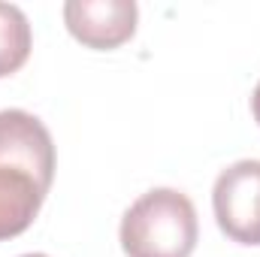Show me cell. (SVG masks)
<instances>
[{"mask_svg":"<svg viewBox=\"0 0 260 257\" xmlns=\"http://www.w3.org/2000/svg\"><path fill=\"white\" fill-rule=\"evenodd\" d=\"M49 127L24 109H0V242L21 236L55 182Z\"/></svg>","mask_w":260,"mask_h":257,"instance_id":"cell-1","label":"cell"},{"mask_svg":"<svg viewBox=\"0 0 260 257\" xmlns=\"http://www.w3.org/2000/svg\"><path fill=\"white\" fill-rule=\"evenodd\" d=\"M118 239L127 257H191L200 239L194 203L176 188H151L130 203Z\"/></svg>","mask_w":260,"mask_h":257,"instance_id":"cell-2","label":"cell"},{"mask_svg":"<svg viewBox=\"0 0 260 257\" xmlns=\"http://www.w3.org/2000/svg\"><path fill=\"white\" fill-rule=\"evenodd\" d=\"M212 209L221 233L239 245H260V160H236L215 179Z\"/></svg>","mask_w":260,"mask_h":257,"instance_id":"cell-3","label":"cell"},{"mask_svg":"<svg viewBox=\"0 0 260 257\" xmlns=\"http://www.w3.org/2000/svg\"><path fill=\"white\" fill-rule=\"evenodd\" d=\"M139 9L133 0H67V30L88 49L109 52L124 46L136 34Z\"/></svg>","mask_w":260,"mask_h":257,"instance_id":"cell-4","label":"cell"},{"mask_svg":"<svg viewBox=\"0 0 260 257\" xmlns=\"http://www.w3.org/2000/svg\"><path fill=\"white\" fill-rule=\"evenodd\" d=\"M30 49H34V34L27 15L21 12V6L0 0V79L18 73L27 64Z\"/></svg>","mask_w":260,"mask_h":257,"instance_id":"cell-5","label":"cell"},{"mask_svg":"<svg viewBox=\"0 0 260 257\" xmlns=\"http://www.w3.org/2000/svg\"><path fill=\"white\" fill-rule=\"evenodd\" d=\"M251 115H254V121H257V127H260V82H257V88H254V94H251Z\"/></svg>","mask_w":260,"mask_h":257,"instance_id":"cell-6","label":"cell"},{"mask_svg":"<svg viewBox=\"0 0 260 257\" xmlns=\"http://www.w3.org/2000/svg\"><path fill=\"white\" fill-rule=\"evenodd\" d=\"M21 257H49V254H21Z\"/></svg>","mask_w":260,"mask_h":257,"instance_id":"cell-7","label":"cell"}]
</instances>
